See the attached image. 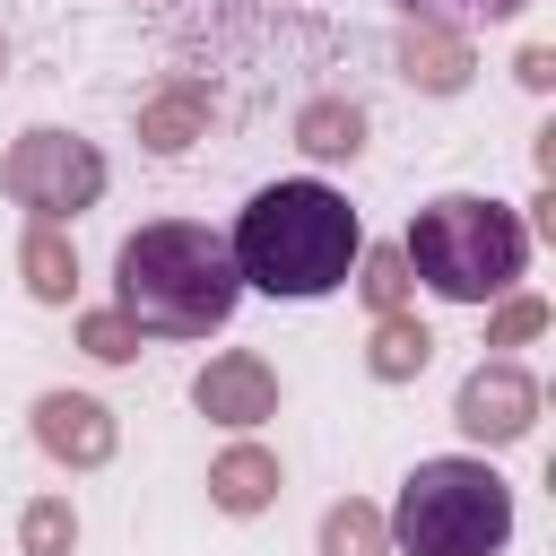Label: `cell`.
Instances as JSON below:
<instances>
[{
	"label": "cell",
	"instance_id": "6da1fadb",
	"mask_svg": "<svg viewBox=\"0 0 556 556\" xmlns=\"http://www.w3.org/2000/svg\"><path fill=\"white\" fill-rule=\"evenodd\" d=\"M235 304H243V278H235L226 235H208L191 217H156L139 235H122V252H113V313L139 339H208V330L235 321Z\"/></svg>",
	"mask_w": 556,
	"mask_h": 556
},
{
	"label": "cell",
	"instance_id": "7a4b0ae2",
	"mask_svg": "<svg viewBox=\"0 0 556 556\" xmlns=\"http://www.w3.org/2000/svg\"><path fill=\"white\" fill-rule=\"evenodd\" d=\"M226 252H235V278L243 287L287 295V304H313V295L348 287V269L365 252V226H356V208L330 182H261L243 200Z\"/></svg>",
	"mask_w": 556,
	"mask_h": 556
},
{
	"label": "cell",
	"instance_id": "3957f363",
	"mask_svg": "<svg viewBox=\"0 0 556 556\" xmlns=\"http://www.w3.org/2000/svg\"><path fill=\"white\" fill-rule=\"evenodd\" d=\"M400 261L443 304H486V295H513V278L530 261V226L504 200H486V191H443V200H426L408 217Z\"/></svg>",
	"mask_w": 556,
	"mask_h": 556
},
{
	"label": "cell",
	"instance_id": "277c9868",
	"mask_svg": "<svg viewBox=\"0 0 556 556\" xmlns=\"http://www.w3.org/2000/svg\"><path fill=\"white\" fill-rule=\"evenodd\" d=\"M391 547L400 556H504L513 539V486L469 460V452H443V460H417L400 478V504H391Z\"/></svg>",
	"mask_w": 556,
	"mask_h": 556
},
{
	"label": "cell",
	"instance_id": "5b68a950",
	"mask_svg": "<svg viewBox=\"0 0 556 556\" xmlns=\"http://www.w3.org/2000/svg\"><path fill=\"white\" fill-rule=\"evenodd\" d=\"M0 191L17 208H35V226H61V217H78V208L104 200V156L78 130L43 122V130H17V148L0 156Z\"/></svg>",
	"mask_w": 556,
	"mask_h": 556
},
{
	"label": "cell",
	"instance_id": "8992f818",
	"mask_svg": "<svg viewBox=\"0 0 556 556\" xmlns=\"http://www.w3.org/2000/svg\"><path fill=\"white\" fill-rule=\"evenodd\" d=\"M452 426L469 434V443H521L530 426H539V382L521 374V365H504V356H486V365H469L460 374V391H452Z\"/></svg>",
	"mask_w": 556,
	"mask_h": 556
},
{
	"label": "cell",
	"instance_id": "52a82bcc",
	"mask_svg": "<svg viewBox=\"0 0 556 556\" xmlns=\"http://www.w3.org/2000/svg\"><path fill=\"white\" fill-rule=\"evenodd\" d=\"M35 443H43L61 469H104L113 443H122V426H113V408L87 400V391H43V400H35Z\"/></svg>",
	"mask_w": 556,
	"mask_h": 556
},
{
	"label": "cell",
	"instance_id": "ba28073f",
	"mask_svg": "<svg viewBox=\"0 0 556 556\" xmlns=\"http://www.w3.org/2000/svg\"><path fill=\"white\" fill-rule=\"evenodd\" d=\"M191 408H200V417H217V426H261V417H278V374H269L252 348H226V356H208V365H200Z\"/></svg>",
	"mask_w": 556,
	"mask_h": 556
},
{
	"label": "cell",
	"instance_id": "9c48e42d",
	"mask_svg": "<svg viewBox=\"0 0 556 556\" xmlns=\"http://www.w3.org/2000/svg\"><path fill=\"white\" fill-rule=\"evenodd\" d=\"M208 122H217V104H208V87H156L148 104H139V148L148 156H182V148H200L208 139Z\"/></svg>",
	"mask_w": 556,
	"mask_h": 556
},
{
	"label": "cell",
	"instance_id": "30bf717a",
	"mask_svg": "<svg viewBox=\"0 0 556 556\" xmlns=\"http://www.w3.org/2000/svg\"><path fill=\"white\" fill-rule=\"evenodd\" d=\"M400 70H408V87H426V96H460V87H469V35H452V26H408V35H400Z\"/></svg>",
	"mask_w": 556,
	"mask_h": 556
},
{
	"label": "cell",
	"instance_id": "8fae6325",
	"mask_svg": "<svg viewBox=\"0 0 556 556\" xmlns=\"http://www.w3.org/2000/svg\"><path fill=\"white\" fill-rule=\"evenodd\" d=\"M426 356H434V330H426L417 313H382L374 339H365V374H374V382H417Z\"/></svg>",
	"mask_w": 556,
	"mask_h": 556
},
{
	"label": "cell",
	"instance_id": "7c38bea8",
	"mask_svg": "<svg viewBox=\"0 0 556 556\" xmlns=\"http://www.w3.org/2000/svg\"><path fill=\"white\" fill-rule=\"evenodd\" d=\"M269 495H278V460H269L261 443L217 452V469H208V504H217V513H261Z\"/></svg>",
	"mask_w": 556,
	"mask_h": 556
},
{
	"label": "cell",
	"instance_id": "4fadbf2b",
	"mask_svg": "<svg viewBox=\"0 0 556 556\" xmlns=\"http://www.w3.org/2000/svg\"><path fill=\"white\" fill-rule=\"evenodd\" d=\"M295 148H304V156H321V165H339V156H356V148H365V113H356L348 96H313V104L295 113Z\"/></svg>",
	"mask_w": 556,
	"mask_h": 556
},
{
	"label": "cell",
	"instance_id": "5bb4252c",
	"mask_svg": "<svg viewBox=\"0 0 556 556\" xmlns=\"http://www.w3.org/2000/svg\"><path fill=\"white\" fill-rule=\"evenodd\" d=\"M17 269H26V295H35V304H70V287H78V252H70L61 226H26Z\"/></svg>",
	"mask_w": 556,
	"mask_h": 556
},
{
	"label": "cell",
	"instance_id": "9a60e30c",
	"mask_svg": "<svg viewBox=\"0 0 556 556\" xmlns=\"http://www.w3.org/2000/svg\"><path fill=\"white\" fill-rule=\"evenodd\" d=\"M321 556H391V530H382V513L374 504H330L321 513Z\"/></svg>",
	"mask_w": 556,
	"mask_h": 556
},
{
	"label": "cell",
	"instance_id": "2e32d148",
	"mask_svg": "<svg viewBox=\"0 0 556 556\" xmlns=\"http://www.w3.org/2000/svg\"><path fill=\"white\" fill-rule=\"evenodd\" d=\"M17 547H26V556H70V547H78V513H70V495H35V504L17 513Z\"/></svg>",
	"mask_w": 556,
	"mask_h": 556
},
{
	"label": "cell",
	"instance_id": "e0dca14e",
	"mask_svg": "<svg viewBox=\"0 0 556 556\" xmlns=\"http://www.w3.org/2000/svg\"><path fill=\"white\" fill-rule=\"evenodd\" d=\"M391 9H408V26H452V35H469V26L521 17L530 0H391Z\"/></svg>",
	"mask_w": 556,
	"mask_h": 556
},
{
	"label": "cell",
	"instance_id": "ac0fdd59",
	"mask_svg": "<svg viewBox=\"0 0 556 556\" xmlns=\"http://www.w3.org/2000/svg\"><path fill=\"white\" fill-rule=\"evenodd\" d=\"M356 287H365V304L374 313H408V261H400V243H382V252H356Z\"/></svg>",
	"mask_w": 556,
	"mask_h": 556
},
{
	"label": "cell",
	"instance_id": "d6986e66",
	"mask_svg": "<svg viewBox=\"0 0 556 556\" xmlns=\"http://www.w3.org/2000/svg\"><path fill=\"white\" fill-rule=\"evenodd\" d=\"M78 348H87L96 365H130V356H139V330H130L122 313H87V321H78Z\"/></svg>",
	"mask_w": 556,
	"mask_h": 556
},
{
	"label": "cell",
	"instance_id": "ffe728a7",
	"mask_svg": "<svg viewBox=\"0 0 556 556\" xmlns=\"http://www.w3.org/2000/svg\"><path fill=\"white\" fill-rule=\"evenodd\" d=\"M539 330H547V304H539V295H504L495 321H486V348H521V339H539Z\"/></svg>",
	"mask_w": 556,
	"mask_h": 556
},
{
	"label": "cell",
	"instance_id": "44dd1931",
	"mask_svg": "<svg viewBox=\"0 0 556 556\" xmlns=\"http://www.w3.org/2000/svg\"><path fill=\"white\" fill-rule=\"evenodd\" d=\"M513 70H521V87H530V96H547V78H556V52H547V43H530Z\"/></svg>",
	"mask_w": 556,
	"mask_h": 556
},
{
	"label": "cell",
	"instance_id": "7402d4cb",
	"mask_svg": "<svg viewBox=\"0 0 556 556\" xmlns=\"http://www.w3.org/2000/svg\"><path fill=\"white\" fill-rule=\"evenodd\" d=\"M0 78H9V52H0Z\"/></svg>",
	"mask_w": 556,
	"mask_h": 556
}]
</instances>
